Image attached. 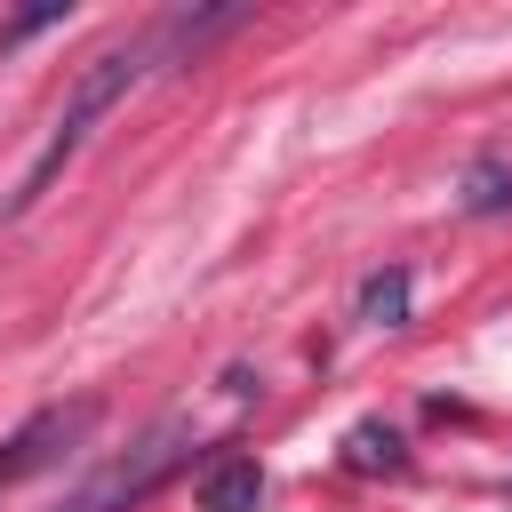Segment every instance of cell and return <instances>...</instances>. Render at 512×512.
Listing matches in <instances>:
<instances>
[{"instance_id": "1", "label": "cell", "mask_w": 512, "mask_h": 512, "mask_svg": "<svg viewBox=\"0 0 512 512\" xmlns=\"http://www.w3.org/2000/svg\"><path fill=\"white\" fill-rule=\"evenodd\" d=\"M144 64H152V48H144V40H128V48H104V56H88V64H80V80H72V104H64L56 136L40 144V160L24 168V184L8 192V208H0V216H24V208H32V200L56 184V168L80 152V136H88V128H96V120H104V112H112V104H120L136 80H144Z\"/></svg>"}, {"instance_id": "2", "label": "cell", "mask_w": 512, "mask_h": 512, "mask_svg": "<svg viewBox=\"0 0 512 512\" xmlns=\"http://www.w3.org/2000/svg\"><path fill=\"white\" fill-rule=\"evenodd\" d=\"M184 440H192V424H184V416H160V424H152L144 440H128L104 472H88L56 512H136V504L184 464Z\"/></svg>"}, {"instance_id": "3", "label": "cell", "mask_w": 512, "mask_h": 512, "mask_svg": "<svg viewBox=\"0 0 512 512\" xmlns=\"http://www.w3.org/2000/svg\"><path fill=\"white\" fill-rule=\"evenodd\" d=\"M96 416H104V400H56V408H32V416L0 440V496H8L16 480H32V472L64 464V456L96 432Z\"/></svg>"}, {"instance_id": "4", "label": "cell", "mask_w": 512, "mask_h": 512, "mask_svg": "<svg viewBox=\"0 0 512 512\" xmlns=\"http://www.w3.org/2000/svg\"><path fill=\"white\" fill-rule=\"evenodd\" d=\"M192 496H200V512H256L264 504V464L240 456V448H216L192 472Z\"/></svg>"}, {"instance_id": "5", "label": "cell", "mask_w": 512, "mask_h": 512, "mask_svg": "<svg viewBox=\"0 0 512 512\" xmlns=\"http://www.w3.org/2000/svg\"><path fill=\"white\" fill-rule=\"evenodd\" d=\"M344 464H352V472H400V464H408V448H400V432H392V424H376V416H368V424H352V432H344Z\"/></svg>"}, {"instance_id": "6", "label": "cell", "mask_w": 512, "mask_h": 512, "mask_svg": "<svg viewBox=\"0 0 512 512\" xmlns=\"http://www.w3.org/2000/svg\"><path fill=\"white\" fill-rule=\"evenodd\" d=\"M360 320H368V328H400V320H408V272H400V264H384V272L360 280Z\"/></svg>"}, {"instance_id": "7", "label": "cell", "mask_w": 512, "mask_h": 512, "mask_svg": "<svg viewBox=\"0 0 512 512\" xmlns=\"http://www.w3.org/2000/svg\"><path fill=\"white\" fill-rule=\"evenodd\" d=\"M464 208L472 216H504L512 208V168L504 160H472L464 168Z\"/></svg>"}]
</instances>
